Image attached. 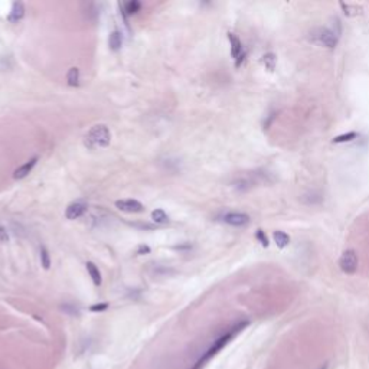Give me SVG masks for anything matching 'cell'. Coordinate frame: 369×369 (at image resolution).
I'll list each match as a JSON object with an SVG mask.
<instances>
[{
	"label": "cell",
	"mask_w": 369,
	"mask_h": 369,
	"mask_svg": "<svg viewBox=\"0 0 369 369\" xmlns=\"http://www.w3.org/2000/svg\"><path fill=\"white\" fill-rule=\"evenodd\" d=\"M246 326H248V322H246V320H241V322H237L235 324H232L227 332H224L219 338H216V339L214 340V343L202 354V356L196 361V364L190 369H203V367H205L221 349H224L241 330H244Z\"/></svg>",
	"instance_id": "cell-1"
},
{
	"label": "cell",
	"mask_w": 369,
	"mask_h": 369,
	"mask_svg": "<svg viewBox=\"0 0 369 369\" xmlns=\"http://www.w3.org/2000/svg\"><path fill=\"white\" fill-rule=\"evenodd\" d=\"M111 141V133L107 125L104 124H97L94 125L85 136V144L90 149H97V147H107Z\"/></svg>",
	"instance_id": "cell-2"
},
{
	"label": "cell",
	"mask_w": 369,
	"mask_h": 369,
	"mask_svg": "<svg viewBox=\"0 0 369 369\" xmlns=\"http://www.w3.org/2000/svg\"><path fill=\"white\" fill-rule=\"evenodd\" d=\"M311 39H313V42L332 49L338 45L339 33L333 29H329V28H317L311 32Z\"/></svg>",
	"instance_id": "cell-3"
},
{
	"label": "cell",
	"mask_w": 369,
	"mask_h": 369,
	"mask_svg": "<svg viewBox=\"0 0 369 369\" xmlns=\"http://www.w3.org/2000/svg\"><path fill=\"white\" fill-rule=\"evenodd\" d=\"M339 267L345 274H355L358 270V255L354 249L345 251L339 258Z\"/></svg>",
	"instance_id": "cell-4"
},
{
	"label": "cell",
	"mask_w": 369,
	"mask_h": 369,
	"mask_svg": "<svg viewBox=\"0 0 369 369\" xmlns=\"http://www.w3.org/2000/svg\"><path fill=\"white\" fill-rule=\"evenodd\" d=\"M221 221H222L224 224H227V225L237 227V228H243V227L249 225L251 218H249V215H246L244 212H225V214L221 216Z\"/></svg>",
	"instance_id": "cell-5"
},
{
	"label": "cell",
	"mask_w": 369,
	"mask_h": 369,
	"mask_svg": "<svg viewBox=\"0 0 369 369\" xmlns=\"http://www.w3.org/2000/svg\"><path fill=\"white\" fill-rule=\"evenodd\" d=\"M228 41L231 44V55L235 60V66H241L244 60H246V51L243 48V44H241L240 38L230 32L228 33Z\"/></svg>",
	"instance_id": "cell-6"
},
{
	"label": "cell",
	"mask_w": 369,
	"mask_h": 369,
	"mask_svg": "<svg viewBox=\"0 0 369 369\" xmlns=\"http://www.w3.org/2000/svg\"><path fill=\"white\" fill-rule=\"evenodd\" d=\"M116 208L123 211V212H128V214H138L144 211V205L136 199H120L116 200Z\"/></svg>",
	"instance_id": "cell-7"
},
{
	"label": "cell",
	"mask_w": 369,
	"mask_h": 369,
	"mask_svg": "<svg viewBox=\"0 0 369 369\" xmlns=\"http://www.w3.org/2000/svg\"><path fill=\"white\" fill-rule=\"evenodd\" d=\"M36 163H38V157H32V159H29L28 162H25L22 166H19V168L13 172V179H16V181L25 179V178L33 170V168L36 166Z\"/></svg>",
	"instance_id": "cell-8"
},
{
	"label": "cell",
	"mask_w": 369,
	"mask_h": 369,
	"mask_svg": "<svg viewBox=\"0 0 369 369\" xmlns=\"http://www.w3.org/2000/svg\"><path fill=\"white\" fill-rule=\"evenodd\" d=\"M85 212H87V205H85V203H82V202H74V203H71V205L66 208L65 216H66L68 219L74 221V219L81 218Z\"/></svg>",
	"instance_id": "cell-9"
},
{
	"label": "cell",
	"mask_w": 369,
	"mask_h": 369,
	"mask_svg": "<svg viewBox=\"0 0 369 369\" xmlns=\"http://www.w3.org/2000/svg\"><path fill=\"white\" fill-rule=\"evenodd\" d=\"M23 16H25V6H23V3L22 1H15L12 4V9H10V13L7 16V20L10 23H17V22H20L23 19Z\"/></svg>",
	"instance_id": "cell-10"
},
{
	"label": "cell",
	"mask_w": 369,
	"mask_h": 369,
	"mask_svg": "<svg viewBox=\"0 0 369 369\" xmlns=\"http://www.w3.org/2000/svg\"><path fill=\"white\" fill-rule=\"evenodd\" d=\"M85 267H87V271H88V274H90L92 283H94L95 286H100L101 281H103V278H101V273H100L98 267H97L94 262H91V261H88V262L85 264Z\"/></svg>",
	"instance_id": "cell-11"
},
{
	"label": "cell",
	"mask_w": 369,
	"mask_h": 369,
	"mask_svg": "<svg viewBox=\"0 0 369 369\" xmlns=\"http://www.w3.org/2000/svg\"><path fill=\"white\" fill-rule=\"evenodd\" d=\"M108 45H110L111 51H114V52L122 48V45H123V36H122L120 31L116 29V31L111 32V35L108 38Z\"/></svg>",
	"instance_id": "cell-12"
},
{
	"label": "cell",
	"mask_w": 369,
	"mask_h": 369,
	"mask_svg": "<svg viewBox=\"0 0 369 369\" xmlns=\"http://www.w3.org/2000/svg\"><path fill=\"white\" fill-rule=\"evenodd\" d=\"M273 238H274V243L277 244L278 248H286V246H289V243H290V237L286 232H283V231H276L273 234Z\"/></svg>",
	"instance_id": "cell-13"
},
{
	"label": "cell",
	"mask_w": 369,
	"mask_h": 369,
	"mask_svg": "<svg viewBox=\"0 0 369 369\" xmlns=\"http://www.w3.org/2000/svg\"><path fill=\"white\" fill-rule=\"evenodd\" d=\"M66 81H68V85H71V87H78V85H79V69H78V68H71V69L68 71Z\"/></svg>",
	"instance_id": "cell-14"
},
{
	"label": "cell",
	"mask_w": 369,
	"mask_h": 369,
	"mask_svg": "<svg viewBox=\"0 0 369 369\" xmlns=\"http://www.w3.org/2000/svg\"><path fill=\"white\" fill-rule=\"evenodd\" d=\"M123 4L124 12L125 15H134L137 13L140 9H141V3L137 1V0H133V1H127V3H122Z\"/></svg>",
	"instance_id": "cell-15"
},
{
	"label": "cell",
	"mask_w": 369,
	"mask_h": 369,
	"mask_svg": "<svg viewBox=\"0 0 369 369\" xmlns=\"http://www.w3.org/2000/svg\"><path fill=\"white\" fill-rule=\"evenodd\" d=\"M152 219L156 224H168L169 222V216L166 215V212L163 209H154L152 212Z\"/></svg>",
	"instance_id": "cell-16"
},
{
	"label": "cell",
	"mask_w": 369,
	"mask_h": 369,
	"mask_svg": "<svg viewBox=\"0 0 369 369\" xmlns=\"http://www.w3.org/2000/svg\"><path fill=\"white\" fill-rule=\"evenodd\" d=\"M39 257H41V264L45 270H49L51 267V255L48 252V249L45 246H41L39 249Z\"/></svg>",
	"instance_id": "cell-17"
},
{
	"label": "cell",
	"mask_w": 369,
	"mask_h": 369,
	"mask_svg": "<svg viewBox=\"0 0 369 369\" xmlns=\"http://www.w3.org/2000/svg\"><path fill=\"white\" fill-rule=\"evenodd\" d=\"M355 138H358V133L349 131V133H346V134H340V136L335 137L332 141H333V143H346V141H352V140H355Z\"/></svg>",
	"instance_id": "cell-18"
},
{
	"label": "cell",
	"mask_w": 369,
	"mask_h": 369,
	"mask_svg": "<svg viewBox=\"0 0 369 369\" xmlns=\"http://www.w3.org/2000/svg\"><path fill=\"white\" fill-rule=\"evenodd\" d=\"M262 62H264V65L271 71V69H274V65H276V58H274V55L273 54H267V55H264L262 57Z\"/></svg>",
	"instance_id": "cell-19"
},
{
	"label": "cell",
	"mask_w": 369,
	"mask_h": 369,
	"mask_svg": "<svg viewBox=\"0 0 369 369\" xmlns=\"http://www.w3.org/2000/svg\"><path fill=\"white\" fill-rule=\"evenodd\" d=\"M255 238L260 241V244L262 246H268V238H267V235H265V232L262 231V230H257V234H255Z\"/></svg>",
	"instance_id": "cell-20"
},
{
	"label": "cell",
	"mask_w": 369,
	"mask_h": 369,
	"mask_svg": "<svg viewBox=\"0 0 369 369\" xmlns=\"http://www.w3.org/2000/svg\"><path fill=\"white\" fill-rule=\"evenodd\" d=\"M108 308V305L107 303H98V305H92L90 310L91 311H104V310H107Z\"/></svg>",
	"instance_id": "cell-21"
},
{
	"label": "cell",
	"mask_w": 369,
	"mask_h": 369,
	"mask_svg": "<svg viewBox=\"0 0 369 369\" xmlns=\"http://www.w3.org/2000/svg\"><path fill=\"white\" fill-rule=\"evenodd\" d=\"M9 241V235H7V231L3 228V227H0V244H3V243H7Z\"/></svg>",
	"instance_id": "cell-22"
},
{
	"label": "cell",
	"mask_w": 369,
	"mask_h": 369,
	"mask_svg": "<svg viewBox=\"0 0 369 369\" xmlns=\"http://www.w3.org/2000/svg\"><path fill=\"white\" fill-rule=\"evenodd\" d=\"M149 251H150V248H149V246H140V248H138L137 254H143V252H149Z\"/></svg>",
	"instance_id": "cell-23"
},
{
	"label": "cell",
	"mask_w": 369,
	"mask_h": 369,
	"mask_svg": "<svg viewBox=\"0 0 369 369\" xmlns=\"http://www.w3.org/2000/svg\"><path fill=\"white\" fill-rule=\"evenodd\" d=\"M320 369H327V365H324V367H323V368H320Z\"/></svg>",
	"instance_id": "cell-24"
}]
</instances>
